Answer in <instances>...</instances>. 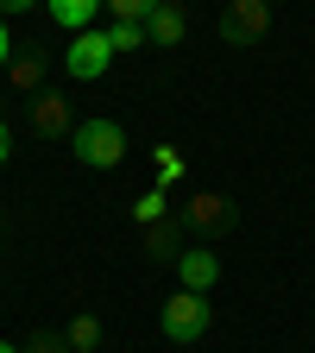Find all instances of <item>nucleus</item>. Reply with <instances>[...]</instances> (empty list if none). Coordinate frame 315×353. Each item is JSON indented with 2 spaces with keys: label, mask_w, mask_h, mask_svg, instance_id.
<instances>
[{
  "label": "nucleus",
  "mask_w": 315,
  "mask_h": 353,
  "mask_svg": "<svg viewBox=\"0 0 315 353\" xmlns=\"http://www.w3.org/2000/svg\"><path fill=\"white\" fill-rule=\"evenodd\" d=\"M70 152H76V164H88V170H120V164H126V132H120L108 114H95V120H76V132H70Z\"/></svg>",
  "instance_id": "nucleus-1"
},
{
  "label": "nucleus",
  "mask_w": 315,
  "mask_h": 353,
  "mask_svg": "<svg viewBox=\"0 0 315 353\" xmlns=\"http://www.w3.org/2000/svg\"><path fill=\"white\" fill-rule=\"evenodd\" d=\"M208 322H214V303H208L202 290H170V296H164V341L196 347V341L208 334Z\"/></svg>",
  "instance_id": "nucleus-2"
},
{
  "label": "nucleus",
  "mask_w": 315,
  "mask_h": 353,
  "mask_svg": "<svg viewBox=\"0 0 315 353\" xmlns=\"http://www.w3.org/2000/svg\"><path fill=\"white\" fill-rule=\"evenodd\" d=\"M265 32H272V0H227L214 19V38L234 44V51H246V44H265Z\"/></svg>",
  "instance_id": "nucleus-3"
},
{
  "label": "nucleus",
  "mask_w": 315,
  "mask_h": 353,
  "mask_svg": "<svg viewBox=\"0 0 315 353\" xmlns=\"http://www.w3.org/2000/svg\"><path fill=\"white\" fill-rule=\"evenodd\" d=\"M108 63H114L108 32H76L70 51H63V76L70 82H95V76H108Z\"/></svg>",
  "instance_id": "nucleus-4"
},
{
  "label": "nucleus",
  "mask_w": 315,
  "mask_h": 353,
  "mask_svg": "<svg viewBox=\"0 0 315 353\" xmlns=\"http://www.w3.org/2000/svg\"><path fill=\"white\" fill-rule=\"evenodd\" d=\"M176 214L190 221V234H227L234 221H240V208H234L227 196H214V190H196V196L176 208Z\"/></svg>",
  "instance_id": "nucleus-5"
},
{
  "label": "nucleus",
  "mask_w": 315,
  "mask_h": 353,
  "mask_svg": "<svg viewBox=\"0 0 315 353\" xmlns=\"http://www.w3.org/2000/svg\"><path fill=\"white\" fill-rule=\"evenodd\" d=\"M32 132H38V139H70V132H76V114L63 101V88H38V95H32Z\"/></svg>",
  "instance_id": "nucleus-6"
},
{
  "label": "nucleus",
  "mask_w": 315,
  "mask_h": 353,
  "mask_svg": "<svg viewBox=\"0 0 315 353\" xmlns=\"http://www.w3.org/2000/svg\"><path fill=\"white\" fill-rule=\"evenodd\" d=\"M183 38H190V13H183V0H158L152 19H145V44H158V51H176Z\"/></svg>",
  "instance_id": "nucleus-7"
},
{
  "label": "nucleus",
  "mask_w": 315,
  "mask_h": 353,
  "mask_svg": "<svg viewBox=\"0 0 315 353\" xmlns=\"http://www.w3.org/2000/svg\"><path fill=\"white\" fill-rule=\"evenodd\" d=\"M183 240H190V221H183V214H164V221H152V228H145V252H152L158 265H176V259H183V252H190Z\"/></svg>",
  "instance_id": "nucleus-8"
},
{
  "label": "nucleus",
  "mask_w": 315,
  "mask_h": 353,
  "mask_svg": "<svg viewBox=\"0 0 315 353\" xmlns=\"http://www.w3.org/2000/svg\"><path fill=\"white\" fill-rule=\"evenodd\" d=\"M176 278H183V290H202L208 296L221 284V252L214 246H190L183 259H176Z\"/></svg>",
  "instance_id": "nucleus-9"
},
{
  "label": "nucleus",
  "mask_w": 315,
  "mask_h": 353,
  "mask_svg": "<svg viewBox=\"0 0 315 353\" xmlns=\"http://www.w3.org/2000/svg\"><path fill=\"white\" fill-rule=\"evenodd\" d=\"M44 70H51V51H44V44H19L13 63H7V76H13L19 95H38V88H44Z\"/></svg>",
  "instance_id": "nucleus-10"
},
{
  "label": "nucleus",
  "mask_w": 315,
  "mask_h": 353,
  "mask_svg": "<svg viewBox=\"0 0 315 353\" xmlns=\"http://www.w3.org/2000/svg\"><path fill=\"white\" fill-rule=\"evenodd\" d=\"M44 7H51V19L76 38V32H88L95 26V13H101V0H44Z\"/></svg>",
  "instance_id": "nucleus-11"
},
{
  "label": "nucleus",
  "mask_w": 315,
  "mask_h": 353,
  "mask_svg": "<svg viewBox=\"0 0 315 353\" xmlns=\"http://www.w3.org/2000/svg\"><path fill=\"white\" fill-rule=\"evenodd\" d=\"M63 341H70L76 353H101V322H95V316H76V322L63 328Z\"/></svg>",
  "instance_id": "nucleus-12"
},
{
  "label": "nucleus",
  "mask_w": 315,
  "mask_h": 353,
  "mask_svg": "<svg viewBox=\"0 0 315 353\" xmlns=\"http://www.w3.org/2000/svg\"><path fill=\"white\" fill-rule=\"evenodd\" d=\"M170 196H164V183L158 190H145V196H132V221H139V228H152V221H164L170 208H164Z\"/></svg>",
  "instance_id": "nucleus-13"
},
{
  "label": "nucleus",
  "mask_w": 315,
  "mask_h": 353,
  "mask_svg": "<svg viewBox=\"0 0 315 353\" xmlns=\"http://www.w3.org/2000/svg\"><path fill=\"white\" fill-rule=\"evenodd\" d=\"M101 7H108L114 19H126V26H145V19H152V7H158V0H101Z\"/></svg>",
  "instance_id": "nucleus-14"
},
{
  "label": "nucleus",
  "mask_w": 315,
  "mask_h": 353,
  "mask_svg": "<svg viewBox=\"0 0 315 353\" xmlns=\"http://www.w3.org/2000/svg\"><path fill=\"white\" fill-rule=\"evenodd\" d=\"M108 44H114V51H139V44H145V26H126V19H114V26H108Z\"/></svg>",
  "instance_id": "nucleus-15"
},
{
  "label": "nucleus",
  "mask_w": 315,
  "mask_h": 353,
  "mask_svg": "<svg viewBox=\"0 0 315 353\" xmlns=\"http://www.w3.org/2000/svg\"><path fill=\"white\" fill-rule=\"evenodd\" d=\"M26 353H76V347H70L57 328H44V334H32V341H26Z\"/></svg>",
  "instance_id": "nucleus-16"
},
{
  "label": "nucleus",
  "mask_w": 315,
  "mask_h": 353,
  "mask_svg": "<svg viewBox=\"0 0 315 353\" xmlns=\"http://www.w3.org/2000/svg\"><path fill=\"white\" fill-rule=\"evenodd\" d=\"M176 176H183V158H176L170 145H158V183L170 190V183H176Z\"/></svg>",
  "instance_id": "nucleus-17"
},
{
  "label": "nucleus",
  "mask_w": 315,
  "mask_h": 353,
  "mask_svg": "<svg viewBox=\"0 0 315 353\" xmlns=\"http://www.w3.org/2000/svg\"><path fill=\"white\" fill-rule=\"evenodd\" d=\"M13 51H19V44L7 38V19H0V70H7V63H13Z\"/></svg>",
  "instance_id": "nucleus-18"
},
{
  "label": "nucleus",
  "mask_w": 315,
  "mask_h": 353,
  "mask_svg": "<svg viewBox=\"0 0 315 353\" xmlns=\"http://www.w3.org/2000/svg\"><path fill=\"white\" fill-rule=\"evenodd\" d=\"M38 7V0H0V19H7V13H32Z\"/></svg>",
  "instance_id": "nucleus-19"
},
{
  "label": "nucleus",
  "mask_w": 315,
  "mask_h": 353,
  "mask_svg": "<svg viewBox=\"0 0 315 353\" xmlns=\"http://www.w3.org/2000/svg\"><path fill=\"white\" fill-rule=\"evenodd\" d=\"M7 152H13V132H7V114H0V164H7Z\"/></svg>",
  "instance_id": "nucleus-20"
},
{
  "label": "nucleus",
  "mask_w": 315,
  "mask_h": 353,
  "mask_svg": "<svg viewBox=\"0 0 315 353\" xmlns=\"http://www.w3.org/2000/svg\"><path fill=\"white\" fill-rule=\"evenodd\" d=\"M0 353H26V347H13V341H0Z\"/></svg>",
  "instance_id": "nucleus-21"
},
{
  "label": "nucleus",
  "mask_w": 315,
  "mask_h": 353,
  "mask_svg": "<svg viewBox=\"0 0 315 353\" xmlns=\"http://www.w3.org/2000/svg\"><path fill=\"white\" fill-rule=\"evenodd\" d=\"M0 228H7V214H0Z\"/></svg>",
  "instance_id": "nucleus-22"
}]
</instances>
